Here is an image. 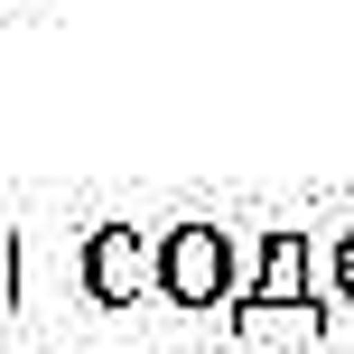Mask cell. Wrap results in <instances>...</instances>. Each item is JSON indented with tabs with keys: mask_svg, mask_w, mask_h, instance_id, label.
Wrapping results in <instances>:
<instances>
[{
	"mask_svg": "<svg viewBox=\"0 0 354 354\" xmlns=\"http://www.w3.org/2000/svg\"><path fill=\"white\" fill-rule=\"evenodd\" d=\"M10 299H19V243L0 233V308H10Z\"/></svg>",
	"mask_w": 354,
	"mask_h": 354,
	"instance_id": "cell-4",
	"label": "cell"
},
{
	"mask_svg": "<svg viewBox=\"0 0 354 354\" xmlns=\"http://www.w3.org/2000/svg\"><path fill=\"white\" fill-rule=\"evenodd\" d=\"M149 280H159V252H140L131 224H103V233L84 243V289H93L103 308H131Z\"/></svg>",
	"mask_w": 354,
	"mask_h": 354,
	"instance_id": "cell-3",
	"label": "cell"
},
{
	"mask_svg": "<svg viewBox=\"0 0 354 354\" xmlns=\"http://www.w3.org/2000/svg\"><path fill=\"white\" fill-rule=\"evenodd\" d=\"M159 289L177 308H224L233 289H243V252H233L224 224H168L159 243Z\"/></svg>",
	"mask_w": 354,
	"mask_h": 354,
	"instance_id": "cell-1",
	"label": "cell"
},
{
	"mask_svg": "<svg viewBox=\"0 0 354 354\" xmlns=\"http://www.w3.org/2000/svg\"><path fill=\"white\" fill-rule=\"evenodd\" d=\"M233 299L252 308V317H280V308H308V233H261V252H252L243 289Z\"/></svg>",
	"mask_w": 354,
	"mask_h": 354,
	"instance_id": "cell-2",
	"label": "cell"
},
{
	"mask_svg": "<svg viewBox=\"0 0 354 354\" xmlns=\"http://www.w3.org/2000/svg\"><path fill=\"white\" fill-rule=\"evenodd\" d=\"M336 289H345V299H354V224L336 233Z\"/></svg>",
	"mask_w": 354,
	"mask_h": 354,
	"instance_id": "cell-5",
	"label": "cell"
}]
</instances>
